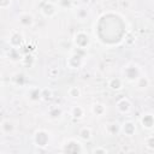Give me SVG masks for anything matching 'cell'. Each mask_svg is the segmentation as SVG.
<instances>
[{
  "label": "cell",
  "mask_w": 154,
  "mask_h": 154,
  "mask_svg": "<svg viewBox=\"0 0 154 154\" xmlns=\"http://www.w3.org/2000/svg\"><path fill=\"white\" fill-rule=\"evenodd\" d=\"M122 73H123V79L124 81H128L129 83H135L136 79L142 75V69L140 67L138 64H136L134 61H130L126 65H124V67L122 70Z\"/></svg>",
  "instance_id": "1"
},
{
  "label": "cell",
  "mask_w": 154,
  "mask_h": 154,
  "mask_svg": "<svg viewBox=\"0 0 154 154\" xmlns=\"http://www.w3.org/2000/svg\"><path fill=\"white\" fill-rule=\"evenodd\" d=\"M59 8L57 6V4L52 2V1H47L42 5V7L40 8V12L41 14L45 17V18H53L57 13H58Z\"/></svg>",
  "instance_id": "7"
},
{
  "label": "cell",
  "mask_w": 154,
  "mask_h": 154,
  "mask_svg": "<svg viewBox=\"0 0 154 154\" xmlns=\"http://www.w3.org/2000/svg\"><path fill=\"white\" fill-rule=\"evenodd\" d=\"M41 94H42V88L37 85H32L28 89L26 97L31 102H37V101H41Z\"/></svg>",
  "instance_id": "11"
},
{
  "label": "cell",
  "mask_w": 154,
  "mask_h": 154,
  "mask_svg": "<svg viewBox=\"0 0 154 154\" xmlns=\"http://www.w3.org/2000/svg\"><path fill=\"white\" fill-rule=\"evenodd\" d=\"M136 87L138 88V89H141V90H143V89H147L148 87H149V84H150V81H149V78L146 76V75H141L137 79H136Z\"/></svg>",
  "instance_id": "21"
},
{
  "label": "cell",
  "mask_w": 154,
  "mask_h": 154,
  "mask_svg": "<svg viewBox=\"0 0 154 154\" xmlns=\"http://www.w3.org/2000/svg\"><path fill=\"white\" fill-rule=\"evenodd\" d=\"M64 153H85L84 146L81 142V140L77 138H67L63 143V149Z\"/></svg>",
  "instance_id": "3"
},
{
  "label": "cell",
  "mask_w": 154,
  "mask_h": 154,
  "mask_svg": "<svg viewBox=\"0 0 154 154\" xmlns=\"http://www.w3.org/2000/svg\"><path fill=\"white\" fill-rule=\"evenodd\" d=\"M107 87L112 91H120L124 88V79L120 77H111L107 81Z\"/></svg>",
  "instance_id": "14"
},
{
  "label": "cell",
  "mask_w": 154,
  "mask_h": 154,
  "mask_svg": "<svg viewBox=\"0 0 154 154\" xmlns=\"http://www.w3.org/2000/svg\"><path fill=\"white\" fill-rule=\"evenodd\" d=\"M89 14H90V10L87 7V5L79 6V7H77L76 11H75V17H76L78 20H85Z\"/></svg>",
  "instance_id": "17"
},
{
  "label": "cell",
  "mask_w": 154,
  "mask_h": 154,
  "mask_svg": "<svg viewBox=\"0 0 154 154\" xmlns=\"http://www.w3.org/2000/svg\"><path fill=\"white\" fill-rule=\"evenodd\" d=\"M144 144L149 150H154V136L149 135L144 138Z\"/></svg>",
  "instance_id": "25"
},
{
  "label": "cell",
  "mask_w": 154,
  "mask_h": 154,
  "mask_svg": "<svg viewBox=\"0 0 154 154\" xmlns=\"http://www.w3.org/2000/svg\"><path fill=\"white\" fill-rule=\"evenodd\" d=\"M7 42H8V45H10L11 48H17L18 49L23 45V42H24V35H23V32L19 31V30H17V29L11 30V32L8 35Z\"/></svg>",
  "instance_id": "5"
},
{
  "label": "cell",
  "mask_w": 154,
  "mask_h": 154,
  "mask_svg": "<svg viewBox=\"0 0 154 154\" xmlns=\"http://www.w3.org/2000/svg\"><path fill=\"white\" fill-rule=\"evenodd\" d=\"M8 57H10V59L13 60V61L20 60V54H19V52H18L17 48H11V49H10V53H8Z\"/></svg>",
  "instance_id": "24"
},
{
  "label": "cell",
  "mask_w": 154,
  "mask_h": 154,
  "mask_svg": "<svg viewBox=\"0 0 154 154\" xmlns=\"http://www.w3.org/2000/svg\"><path fill=\"white\" fill-rule=\"evenodd\" d=\"M70 116L75 119H82L84 117V108L79 105H75L70 109Z\"/></svg>",
  "instance_id": "20"
},
{
  "label": "cell",
  "mask_w": 154,
  "mask_h": 154,
  "mask_svg": "<svg viewBox=\"0 0 154 154\" xmlns=\"http://www.w3.org/2000/svg\"><path fill=\"white\" fill-rule=\"evenodd\" d=\"M49 132L45 129H37L32 135V142L37 147H47L49 143Z\"/></svg>",
  "instance_id": "4"
},
{
  "label": "cell",
  "mask_w": 154,
  "mask_h": 154,
  "mask_svg": "<svg viewBox=\"0 0 154 154\" xmlns=\"http://www.w3.org/2000/svg\"><path fill=\"white\" fill-rule=\"evenodd\" d=\"M12 4V0H0V8L5 10V8H8Z\"/></svg>",
  "instance_id": "27"
},
{
  "label": "cell",
  "mask_w": 154,
  "mask_h": 154,
  "mask_svg": "<svg viewBox=\"0 0 154 154\" xmlns=\"http://www.w3.org/2000/svg\"><path fill=\"white\" fill-rule=\"evenodd\" d=\"M17 22L24 28H31L35 23V19L30 12H20L17 17Z\"/></svg>",
  "instance_id": "8"
},
{
  "label": "cell",
  "mask_w": 154,
  "mask_h": 154,
  "mask_svg": "<svg viewBox=\"0 0 154 154\" xmlns=\"http://www.w3.org/2000/svg\"><path fill=\"white\" fill-rule=\"evenodd\" d=\"M67 94H69V96H70L71 99H78V97H81V94H82V93H81V89H79L78 87L72 85V87L69 88Z\"/></svg>",
  "instance_id": "22"
},
{
  "label": "cell",
  "mask_w": 154,
  "mask_h": 154,
  "mask_svg": "<svg viewBox=\"0 0 154 154\" xmlns=\"http://www.w3.org/2000/svg\"><path fill=\"white\" fill-rule=\"evenodd\" d=\"M16 129V125L12 120L10 119H4L1 123H0V131L4 134V135H11Z\"/></svg>",
  "instance_id": "16"
},
{
  "label": "cell",
  "mask_w": 154,
  "mask_h": 154,
  "mask_svg": "<svg viewBox=\"0 0 154 154\" xmlns=\"http://www.w3.org/2000/svg\"><path fill=\"white\" fill-rule=\"evenodd\" d=\"M116 108H117V111H118L120 114H128V113H130V111H131V102H130L129 99L122 97V99H119V100L117 101Z\"/></svg>",
  "instance_id": "12"
},
{
  "label": "cell",
  "mask_w": 154,
  "mask_h": 154,
  "mask_svg": "<svg viewBox=\"0 0 154 154\" xmlns=\"http://www.w3.org/2000/svg\"><path fill=\"white\" fill-rule=\"evenodd\" d=\"M1 82H2V76H1V73H0V84H1Z\"/></svg>",
  "instance_id": "30"
},
{
  "label": "cell",
  "mask_w": 154,
  "mask_h": 154,
  "mask_svg": "<svg viewBox=\"0 0 154 154\" xmlns=\"http://www.w3.org/2000/svg\"><path fill=\"white\" fill-rule=\"evenodd\" d=\"M83 64H84V58L83 54L81 53H71L66 59V66L71 70H77L82 67Z\"/></svg>",
  "instance_id": "6"
},
{
  "label": "cell",
  "mask_w": 154,
  "mask_h": 154,
  "mask_svg": "<svg viewBox=\"0 0 154 154\" xmlns=\"http://www.w3.org/2000/svg\"><path fill=\"white\" fill-rule=\"evenodd\" d=\"M52 97V90L48 88H42V94H41V100L47 101Z\"/></svg>",
  "instance_id": "26"
},
{
  "label": "cell",
  "mask_w": 154,
  "mask_h": 154,
  "mask_svg": "<svg viewBox=\"0 0 154 154\" xmlns=\"http://www.w3.org/2000/svg\"><path fill=\"white\" fill-rule=\"evenodd\" d=\"M140 124H141L142 129L150 131L154 126V116H153V113H150V112L143 113L140 118Z\"/></svg>",
  "instance_id": "9"
},
{
  "label": "cell",
  "mask_w": 154,
  "mask_h": 154,
  "mask_svg": "<svg viewBox=\"0 0 154 154\" xmlns=\"http://www.w3.org/2000/svg\"><path fill=\"white\" fill-rule=\"evenodd\" d=\"M136 124L132 120H125L123 124H120V132H123L125 136L131 137L136 134Z\"/></svg>",
  "instance_id": "10"
},
{
  "label": "cell",
  "mask_w": 154,
  "mask_h": 154,
  "mask_svg": "<svg viewBox=\"0 0 154 154\" xmlns=\"http://www.w3.org/2000/svg\"><path fill=\"white\" fill-rule=\"evenodd\" d=\"M49 77L51 78H55V77H58V75H59V71H58V69H55V67H52L51 70H49Z\"/></svg>",
  "instance_id": "28"
},
{
  "label": "cell",
  "mask_w": 154,
  "mask_h": 154,
  "mask_svg": "<svg viewBox=\"0 0 154 154\" xmlns=\"http://www.w3.org/2000/svg\"><path fill=\"white\" fill-rule=\"evenodd\" d=\"M57 6L60 10H70V8H72L73 2H72V0H58Z\"/></svg>",
  "instance_id": "23"
},
{
  "label": "cell",
  "mask_w": 154,
  "mask_h": 154,
  "mask_svg": "<svg viewBox=\"0 0 154 154\" xmlns=\"http://www.w3.org/2000/svg\"><path fill=\"white\" fill-rule=\"evenodd\" d=\"M64 114V109L59 105H53L47 109V116L51 120H59Z\"/></svg>",
  "instance_id": "13"
},
{
  "label": "cell",
  "mask_w": 154,
  "mask_h": 154,
  "mask_svg": "<svg viewBox=\"0 0 154 154\" xmlns=\"http://www.w3.org/2000/svg\"><path fill=\"white\" fill-rule=\"evenodd\" d=\"M90 112L96 117H102L106 113V106L101 102H94L90 107Z\"/></svg>",
  "instance_id": "18"
},
{
  "label": "cell",
  "mask_w": 154,
  "mask_h": 154,
  "mask_svg": "<svg viewBox=\"0 0 154 154\" xmlns=\"http://www.w3.org/2000/svg\"><path fill=\"white\" fill-rule=\"evenodd\" d=\"M105 132L108 136H116L120 132V124L118 122H109L105 124Z\"/></svg>",
  "instance_id": "15"
},
{
  "label": "cell",
  "mask_w": 154,
  "mask_h": 154,
  "mask_svg": "<svg viewBox=\"0 0 154 154\" xmlns=\"http://www.w3.org/2000/svg\"><path fill=\"white\" fill-rule=\"evenodd\" d=\"M91 152H93V153H102V154L108 153V150H107L106 148H103V147H96V148H94Z\"/></svg>",
  "instance_id": "29"
},
{
  "label": "cell",
  "mask_w": 154,
  "mask_h": 154,
  "mask_svg": "<svg viewBox=\"0 0 154 154\" xmlns=\"http://www.w3.org/2000/svg\"><path fill=\"white\" fill-rule=\"evenodd\" d=\"M90 36L85 32V31H77L75 32L73 37H72V43L75 47H77V49L81 51H87L90 47Z\"/></svg>",
  "instance_id": "2"
},
{
  "label": "cell",
  "mask_w": 154,
  "mask_h": 154,
  "mask_svg": "<svg viewBox=\"0 0 154 154\" xmlns=\"http://www.w3.org/2000/svg\"><path fill=\"white\" fill-rule=\"evenodd\" d=\"M78 137L81 141H84V142H88L91 140L93 137V131L89 126H83L78 130Z\"/></svg>",
  "instance_id": "19"
}]
</instances>
